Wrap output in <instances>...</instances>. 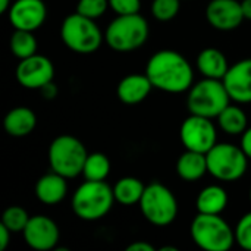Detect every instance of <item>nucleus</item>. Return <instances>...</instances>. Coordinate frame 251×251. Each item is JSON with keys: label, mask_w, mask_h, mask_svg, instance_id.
I'll return each mask as SVG.
<instances>
[{"label": "nucleus", "mask_w": 251, "mask_h": 251, "mask_svg": "<svg viewBox=\"0 0 251 251\" xmlns=\"http://www.w3.org/2000/svg\"><path fill=\"white\" fill-rule=\"evenodd\" d=\"M235 243L243 250L251 251V212L238 221L235 228Z\"/></svg>", "instance_id": "obj_29"}, {"label": "nucleus", "mask_w": 251, "mask_h": 251, "mask_svg": "<svg viewBox=\"0 0 251 251\" xmlns=\"http://www.w3.org/2000/svg\"><path fill=\"white\" fill-rule=\"evenodd\" d=\"M250 201H251V188H250Z\"/></svg>", "instance_id": "obj_38"}, {"label": "nucleus", "mask_w": 251, "mask_h": 251, "mask_svg": "<svg viewBox=\"0 0 251 251\" xmlns=\"http://www.w3.org/2000/svg\"><path fill=\"white\" fill-rule=\"evenodd\" d=\"M110 174V160L103 153H91L84 163L82 175L88 181H104Z\"/></svg>", "instance_id": "obj_24"}, {"label": "nucleus", "mask_w": 251, "mask_h": 251, "mask_svg": "<svg viewBox=\"0 0 251 251\" xmlns=\"http://www.w3.org/2000/svg\"><path fill=\"white\" fill-rule=\"evenodd\" d=\"M146 75L154 88L171 94L188 91L194 79L191 65L175 50H160L154 53L147 62Z\"/></svg>", "instance_id": "obj_1"}, {"label": "nucleus", "mask_w": 251, "mask_h": 251, "mask_svg": "<svg viewBox=\"0 0 251 251\" xmlns=\"http://www.w3.org/2000/svg\"><path fill=\"white\" fill-rule=\"evenodd\" d=\"M197 69L204 78L224 79L229 69V65L226 56L219 49L207 47L201 50L197 56Z\"/></svg>", "instance_id": "obj_19"}, {"label": "nucleus", "mask_w": 251, "mask_h": 251, "mask_svg": "<svg viewBox=\"0 0 251 251\" xmlns=\"http://www.w3.org/2000/svg\"><path fill=\"white\" fill-rule=\"evenodd\" d=\"M59 237L60 234L57 225L53 219L44 215L31 216L24 229L25 243L35 251H49L56 249Z\"/></svg>", "instance_id": "obj_12"}, {"label": "nucleus", "mask_w": 251, "mask_h": 251, "mask_svg": "<svg viewBox=\"0 0 251 251\" xmlns=\"http://www.w3.org/2000/svg\"><path fill=\"white\" fill-rule=\"evenodd\" d=\"M109 6L116 15H132L140 12L141 0H109Z\"/></svg>", "instance_id": "obj_30"}, {"label": "nucleus", "mask_w": 251, "mask_h": 251, "mask_svg": "<svg viewBox=\"0 0 251 251\" xmlns=\"http://www.w3.org/2000/svg\"><path fill=\"white\" fill-rule=\"evenodd\" d=\"M228 206V194L221 185H209L200 191L196 200L199 213L221 215Z\"/></svg>", "instance_id": "obj_21"}, {"label": "nucleus", "mask_w": 251, "mask_h": 251, "mask_svg": "<svg viewBox=\"0 0 251 251\" xmlns=\"http://www.w3.org/2000/svg\"><path fill=\"white\" fill-rule=\"evenodd\" d=\"M224 85L235 103H251V57L229 66L224 76Z\"/></svg>", "instance_id": "obj_15"}, {"label": "nucleus", "mask_w": 251, "mask_h": 251, "mask_svg": "<svg viewBox=\"0 0 251 251\" xmlns=\"http://www.w3.org/2000/svg\"><path fill=\"white\" fill-rule=\"evenodd\" d=\"M153 84L149 79V76L144 74H131L121 79L118 84L116 93L122 103L125 104H138L147 99V96L151 91Z\"/></svg>", "instance_id": "obj_16"}, {"label": "nucleus", "mask_w": 251, "mask_h": 251, "mask_svg": "<svg viewBox=\"0 0 251 251\" xmlns=\"http://www.w3.org/2000/svg\"><path fill=\"white\" fill-rule=\"evenodd\" d=\"M107 7L109 0H79L76 4V12L87 18L99 19L100 16L104 15Z\"/></svg>", "instance_id": "obj_28"}, {"label": "nucleus", "mask_w": 251, "mask_h": 251, "mask_svg": "<svg viewBox=\"0 0 251 251\" xmlns=\"http://www.w3.org/2000/svg\"><path fill=\"white\" fill-rule=\"evenodd\" d=\"M29 221V216L26 210L21 206H10L7 207L1 215V224L12 232H24L26 224Z\"/></svg>", "instance_id": "obj_26"}, {"label": "nucleus", "mask_w": 251, "mask_h": 251, "mask_svg": "<svg viewBox=\"0 0 251 251\" xmlns=\"http://www.w3.org/2000/svg\"><path fill=\"white\" fill-rule=\"evenodd\" d=\"M206 157L209 174L225 182L243 178L249 166V157L241 146L237 147L229 143H216L213 149L206 153Z\"/></svg>", "instance_id": "obj_8"}, {"label": "nucleus", "mask_w": 251, "mask_h": 251, "mask_svg": "<svg viewBox=\"0 0 251 251\" xmlns=\"http://www.w3.org/2000/svg\"><path fill=\"white\" fill-rule=\"evenodd\" d=\"M154 246L149 244L146 241H134L132 244H129L126 247V251H154Z\"/></svg>", "instance_id": "obj_34"}, {"label": "nucleus", "mask_w": 251, "mask_h": 251, "mask_svg": "<svg viewBox=\"0 0 251 251\" xmlns=\"http://www.w3.org/2000/svg\"><path fill=\"white\" fill-rule=\"evenodd\" d=\"M241 149L247 154V157L251 159V128H247L243 132V137H241Z\"/></svg>", "instance_id": "obj_31"}, {"label": "nucleus", "mask_w": 251, "mask_h": 251, "mask_svg": "<svg viewBox=\"0 0 251 251\" xmlns=\"http://www.w3.org/2000/svg\"><path fill=\"white\" fill-rule=\"evenodd\" d=\"M47 18V7L43 0H15L9 9V21L15 29L35 31Z\"/></svg>", "instance_id": "obj_13"}, {"label": "nucleus", "mask_w": 251, "mask_h": 251, "mask_svg": "<svg viewBox=\"0 0 251 251\" xmlns=\"http://www.w3.org/2000/svg\"><path fill=\"white\" fill-rule=\"evenodd\" d=\"M10 51L18 59H25L37 53V40L32 34V31H24V29H15L10 35Z\"/></svg>", "instance_id": "obj_25"}, {"label": "nucleus", "mask_w": 251, "mask_h": 251, "mask_svg": "<svg viewBox=\"0 0 251 251\" xmlns=\"http://www.w3.org/2000/svg\"><path fill=\"white\" fill-rule=\"evenodd\" d=\"M138 204L143 216L156 226L171 225L178 215V201L174 193L160 182L146 185Z\"/></svg>", "instance_id": "obj_9"}, {"label": "nucleus", "mask_w": 251, "mask_h": 251, "mask_svg": "<svg viewBox=\"0 0 251 251\" xmlns=\"http://www.w3.org/2000/svg\"><path fill=\"white\" fill-rule=\"evenodd\" d=\"M10 0H0V13H4L7 9H10Z\"/></svg>", "instance_id": "obj_36"}, {"label": "nucleus", "mask_w": 251, "mask_h": 251, "mask_svg": "<svg viewBox=\"0 0 251 251\" xmlns=\"http://www.w3.org/2000/svg\"><path fill=\"white\" fill-rule=\"evenodd\" d=\"M179 137L185 150L199 153H207L212 150L218 140L216 128L212 119L193 113L182 122Z\"/></svg>", "instance_id": "obj_10"}, {"label": "nucleus", "mask_w": 251, "mask_h": 251, "mask_svg": "<svg viewBox=\"0 0 251 251\" xmlns=\"http://www.w3.org/2000/svg\"><path fill=\"white\" fill-rule=\"evenodd\" d=\"M191 238L206 251H228L235 243V231L219 215L199 213L191 222Z\"/></svg>", "instance_id": "obj_3"}, {"label": "nucleus", "mask_w": 251, "mask_h": 251, "mask_svg": "<svg viewBox=\"0 0 251 251\" xmlns=\"http://www.w3.org/2000/svg\"><path fill=\"white\" fill-rule=\"evenodd\" d=\"M113 201V188L104 181L87 179L72 196V210L82 221H99L110 212Z\"/></svg>", "instance_id": "obj_2"}, {"label": "nucleus", "mask_w": 251, "mask_h": 251, "mask_svg": "<svg viewBox=\"0 0 251 251\" xmlns=\"http://www.w3.org/2000/svg\"><path fill=\"white\" fill-rule=\"evenodd\" d=\"M176 172L179 178L187 182L199 181L206 172H209L206 153L185 150V153H182L176 162Z\"/></svg>", "instance_id": "obj_20"}, {"label": "nucleus", "mask_w": 251, "mask_h": 251, "mask_svg": "<svg viewBox=\"0 0 251 251\" xmlns=\"http://www.w3.org/2000/svg\"><path fill=\"white\" fill-rule=\"evenodd\" d=\"M37 125V116L29 107H15L7 112L3 121L4 131L10 137H26L29 135Z\"/></svg>", "instance_id": "obj_18"}, {"label": "nucleus", "mask_w": 251, "mask_h": 251, "mask_svg": "<svg viewBox=\"0 0 251 251\" xmlns=\"http://www.w3.org/2000/svg\"><path fill=\"white\" fill-rule=\"evenodd\" d=\"M87 156L88 153L84 144L76 137L66 134L56 137L49 147V163L51 171L66 179L82 174Z\"/></svg>", "instance_id": "obj_7"}, {"label": "nucleus", "mask_w": 251, "mask_h": 251, "mask_svg": "<svg viewBox=\"0 0 251 251\" xmlns=\"http://www.w3.org/2000/svg\"><path fill=\"white\" fill-rule=\"evenodd\" d=\"M144 190H146V185L138 178H134V176L121 178L113 187L115 201H118L122 206L138 204L144 194Z\"/></svg>", "instance_id": "obj_22"}, {"label": "nucleus", "mask_w": 251, "mask_h": 251, "mask_svg": "<svg viewBox=\"0 0 251 251\" xmlns=\"http://www.w3.org/2000/svg\"><path fill=\"white\" fill-rule=\"evenodd\" d=\"M10 231L0 222V251H4L10 243Z\"/></svg>", "instance_id": "obj_32"}, {"label": "nucleus", "mask_w": 251, "mask_h": 251, "mask_svg": "<svg viewBox=\"0 0 251 251\" xmlns=\"http://www.w3.org/2000/svg\"><path fill=\"white\" fill-rule=\"evenodd\" d=\"M66 193H68L66 178L53 171L50 174L43 175L35 184L37 199L47 206L60 203L66 197Z\"/></svg>", "instance_id": "obj_17"}, {"label": "nucleus", "mask_w": 251, "mask_h": 251, "mask_svg": "<svg viewBox=\"0 0 251 251\" xmlns=\"http://www.w3.org/2000/svg\"><path fill=\"white\" fill-rule=\"evenodd\" d=\"M241 9H243L244 19L251 21V0H243L241 1Z\"/></svg>", "instance_id": "obj_35"}, {"label": "nucleus", "mask_w": 251, "mask_h": 251, "mask_svg": "<svg viewBox=\"0 0 251 251\" xmlns=\"http://www.w3.org/2000/svg\"><path fill=\"white\" fill-rule=\"evenodd\" d=\"M229 101L231 97L222 79L203 78L188 90L187 107L193 115L213 119L219 116Z\"/></svg>", "instance_id": "obj_5"}, {"label": "nucleus", "mask_w": 251, "mask_h": 251, "mask_svg": "<svg viewBox=\"0 0 251 251\" xmlns=\"http://www.w3.org/2000/svg\"><path fill=\"white\" fill-rule=\"evenodd\" d=\"M60 37L68 49L79 54L94 53L103 41V34L96 19L87 18L78 12L68 15L60 28Z\"/></svg>", "instance_id": "obj_6"}, {"label": "nucleus", "mask_w": 251, "mask_h": 251, "mask_svg": "<svg viewBox=\"0 0 251 251\" xmlns=\"http://www.w3.org/2000/svg\"><path fill=\"white\" fill-rule=\"evenodd\" d=\"M40 91H41L43 97L47 99V100H51V99H54L57 96V87L53 84V81H50L49 84H46L44 87H41Z\"/></svg>", "instance_id": "obj_33"}, {"label": "nucleus", "mask_w": 251, "mask_h": 251, "mask_svg": "<svg viewBox=\"0 0 251 251\" xmlns=\"http://www.w3.org/2000/svg\"><path fill=\"white\" fill-rule=\"evenodd\" d=\"M106 43L116 51H132L149 38V24L140 13L118 15L106 28Z\"/></svg>", "instance_id": "obj_4"}, {"label": "nucleus", "mask_w": 251, "mask_h": 251, "mask_svg": "<svg viewBox=\"0 0 251 251\" xmlns=\"http://www.w3.org/2000/svg\"><path fill=\"white\" fill-rule=\"evenodd\" d=\"M159 251H178L176 247H172V246H165L162 249H159Z\"/></svg>", "instance_id": "obj_37"}, {"label": "nucleus", "mask_w": 251, "mask_h": 251, "mask_svg": "<svg viewBox=\"0 0 251 251\" xmlns=\"http://www.w3.org/2000/svg\"><path fill=\"white\" fill-rule=\"evenodd\" d=\"M247 122L249 119L244 110L234 104H228L218 116L221 129L228 135H243V132L247 129Z\"/></svg>", "instance_id": "obj_23"}, {"label": "nucleus", "mask_w": 251, "mask_h": 251, "mask_svg": "<svg viewBox=\"0 0 251 251\" xmlns=\"http://www.w3.org/2000/svg\"><path fill=\"white\" fill-rule=\"evenodd\" d=\"M206 19L218 31H234L244 21L241 3L237 0H212L206 7Z\"/></svg>", "instance_id": "obj_14"}, {"label": "nucleus", "mask_w": 251, "mask_h": 251, "mask_svg": "<svg viewBox=\"0 0 251 251\" xmlns=\"http://www.w3.org/2000/svg\"><path fill=\"white\" fill-rule=\"evenodd\" d=\"M181 7V0H153L151 13L157 21L168 22L172 21Z\"/></svg>", "instance_id": "obj_27"}, {"label": "nucleus", "mask_w": 251, "mask_h": 251, "mask_svg": "<svg viewBox=\"0 0 251 251\" xmlns=\"http://www.w3.org/2000/svg\"><path fill=\"white\" fill-rule=\"evenodd\" d=\"M54 76V66L50 59L43 54H32L29 57L21 59L16 68L18 82L28 90H40Z\"/></svg>", "instance_id": "obj_11"}]
</instances>
